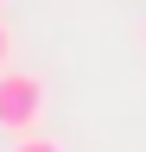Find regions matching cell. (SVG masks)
Instances as JSON below:
<instances>
[{"label": "cell", "mask_w": 146, "mask_h": 152, "mask_svg": "<svg viewBox=\"0 0 146 152\" xmlns=\"http://www.w3.org/2000/svg\"><path fill=\"white\" fill-rule=\"evenodd\" d=\"M45 108H51L45 76H32V70H0V127H7V133H38Z\"/></svg>", "instance_id": "cell-1"}, {"label": "cell", "mask_w": 146, "mask_h": 152, "mask_svg": "<svg viewBox=\"0 0 146 152\" xmlns=\"http://www.w3.org/2000/svg\"><path fill=\"white\" fill-rule=\"evenodd\" d=\"M13 152H64V146L45 140V133H19V146H13Z\"/></svg>", "instance_id": "cell-2"}, {"label": "cell", "mask_w": 146, "mask_h": 152, "mask_svg": "<svg viewBox=\"0 0 146 152\" xmlns=\"http://www.w3.org/2000/svg\"><path fill=\"white\" fill-rule=\"evenodd\" d=\"M7 57H13V38H7V26H0V70H7Z\"/></svg>", "instance_id": "cell-3"}, {"label": "cell", "mask_w": 146, "mask_h": 152, "mask_svg": "<svg viewBox=\"0 0 146 152\" xmlns=\"http://www.w3.org/2000/svg\"><path fill=\"white\" fill-rule=\"evenodd\" d=\"M140 38H146V26H140Z\"/></svg>", "instance_id": "cell-4"}]
</instances>
